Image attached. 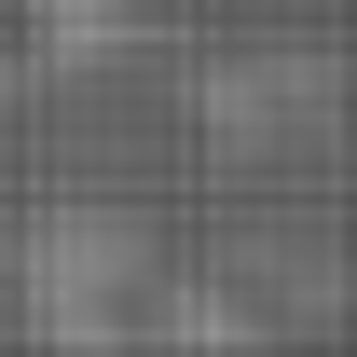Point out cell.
Masks as SVG:
<instances>
[{
  "mask_svg": "<svg viewBox=\"0 0 357 357\" xmlns=\"http://www.w3.org/2000/svg\"><path fill=\"white\" fill-rule=\"evenodd\" d=\"M28 316H42L69 357L137 344V330H124V316H137V234H124V220H96V206L42 220V234H28Z\"/></svg>",
  "mask_w": 357,
  "mask_h": 357,
  "instance_id": "6da1fadb",
  "label": "cell"
},
{
  "mask_svg": "<svg viewBox=\"0 0 357 357\" xmlns=\"http://www.w3.org/2000/svg\"><path fill=\"white\" fill-rule=\"evenodd\" d=\"M124 330H151V344H178V357H248L261 344V303H234V289H151V275H137Z\"/></svg>",
  "mask_w": 357,
  "mask_h": 357,
  "instance_id": "7a4b0ae2",
  "label": "cell"
},
{
  "mask_svg": "<svg viewBox=\"0 0 357 357\" xmlns=\"http://www.w3.org/2000/svg\"><path fill=\"white\" fill-rule=\"evenodd\" d=\"M124 0H28V55H110Z\"/></svg>",
  "mask_w": 357,
  "mask_h": 357,
  "instance_id": "3957f363",
  "label": "cell"
},
{
  "mask_svg": "<svg viewBox=\"0 0 357 357\" xmlns=\"http://www.w3.org/2000/svg\"><path fill=\"white\" fill-rule=\"evenodd\" d=\"M28 69H42V55H28V42H14V28H0V96H14V83H28Z\"/></svg>",
  "mask_w": 357,
  "mask_h": 357,
  "instance_id": "277c9868",
  "label": "cell"
}]
</instances>
